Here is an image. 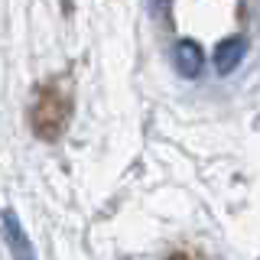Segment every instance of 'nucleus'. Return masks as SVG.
Masks as SVG:
<instances>
[{
  "instance_id": "2",
  "label": "nucleus",
  "mask_w": 260,
  "mask_h": 260,
  "mask_svg": "<svg viewBox=\"0 0 260 260\" xmlns=\"http://www.w3.org/2000/svg\"><path fill=\"white\" fill-rule=\"evenodd\" d=\"M241 55H244V39L238 36H231V39H224L221 46H218V52H215V65H218V72H234L238 69V62H241Z\"/></svg>"
},
{
  "instance_id": "1",
  "label": "nucleus",
  "mask_w": 260,
  "mask_h": 260,
  "mask_svg": "<svg viewBox=\"0 0 260 260\" xmlns=\"http://www.w3.org/2000/svg\"><path fill=\"white\" fill-rule=\"evenodd\" d=\"M176 69H179V75H185V78L199 75L202 72V49H199V43L182 39V43L176 46Z\"/></svg>"
},
{
  "instance_id": "3",
  "label": "nucleus",
  "mask_w": 260,
  "mask_h": 260,
  "mask_svg": "<svg viewBox=\"0 0 260 260\" xmlns=\"http://www.w3.org/2000/svg\"><path fill=\"white\" fill-rule=\"evenodd\" d=\"M4 228H7V234H10V247H13L16 260H36V257H32V247L26 244V234H23V228H20V221H16L13 211H7V215H4Z\"/></svg>"
}]
</instances>
